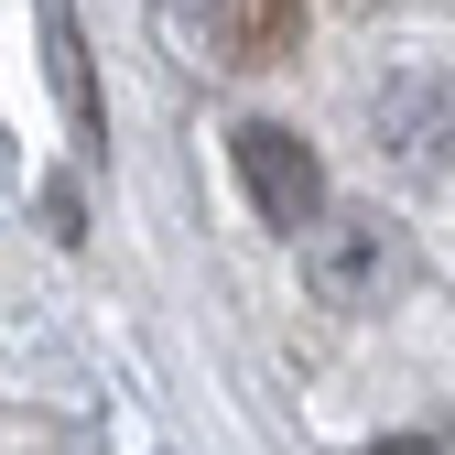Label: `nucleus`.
Returning <instances> with one entry per match:
<instances>
[{
    "label": "nucleus",
    "mask_w": 455,
    "mask_h": 455,
    "mask_svg": "<svg viewBox=\"0 0 455 455\" xmlns=\"http://www.w3.org/2000/svg\"><path fill=\"white\" fill-rule=\"evenodd\" d=\"M54 87H66V108H76V141H98V76H87V33H76V12H54Z\"/></svg>",
    "instance_id": "nucleus-5"
},
{
    "label": "nucleus",
    "mask_w": 455,
    "mask_h": 455,
    "mask_svg": "<svg viewBox=\"0 0 455 455\" xmlns=\"http://www.w3.org/2000/svg\"><path fill=\"white\" fill-rule=\"evenodd\" d=\"M369 455H455V444H434V434H379Z\"/></svg>",
    "instance_id": "nucleus-6"
},
{
    "label": "nucleus",
    "mask_w": 455,
    "mask_h": 455,
    "mask_svg": "<svg viewBox=\"0 0 455 455\" xmlns=\"http://www.w3.org/2000/svg\"><path fill=\"white\" fill-rule=\"evenodd\" d=\"M369 141H379L390 174H412V185L455 174V76L444 66H390L369 87Z\"/></svg>",
    "instance_id": "nucleus-2"
},
{
    "label": "nucleus",
    "mask_w": 455,
    "mask_h": 455,
    "mask_svg": "<svg viewBox=\"0 0 455 455\" xmlns=\"http://www.w3.org/2000/svg\"><path fill=\"white\" fill-rule=\"evenodd\" d=\"M304 0H217V54L228 66H293Z\"/></svg>",
    "instance_id": "nucleus-4"
},
{
    "label": "nucleus",
    "mask_w": 455,
    "mask_h": 455,
    "mask_svg": "<svg viewBox=\"0 0 455 455\" xmlns=\"http://www.w3.org/2000/svg\"><path fill=\"white\" fill-rule=\"evenodd\" d=\"M304 282L325 315H390L412 293V228L379 217V206H347V217H315V250H304Z\"/></svg>",
    "instance_id": "nucleus-1"
},
{
    "label": "nucleus",
    "mask_w": 455,
    "mask_h": 455,
    "mask_svg": "<svg viewBox=\"0 0 455 455\" xmlns=\"http://www.w3.org/2000/svg\"><path fill=\"white\" fill-rule=\"evenodd\" d=\"M228 163H239V196L260 206V228H282V239L336 206V196H325V152H315L293 120H239V131H228Z\"/></svg>",
    "instance_id": "nucleus-3"
}]
</instances>
